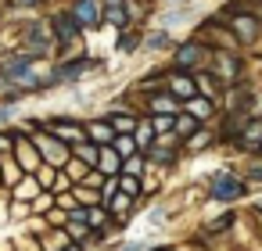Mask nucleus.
<instances>
[{"label":"nucleus","mask_w":262,"mask_h":251,"mask_svg":"<svg viewBox=\"0 0 262 251\" xmlns=\"http://www.w3.org/2000/svg\"><path fill=\"white\" fill-rule=\"evenodd\" d=\"M47 72H51V86H54V94H58V90H76V86H83V83H90V79L108 76V61H104L101 54L79 47V51H72L69 58L47 61Z\"/></svg>","instance_id":"nucleus-1"},{"label":"nucleus","mask_w":262,"mask_h":251,"mask_svg":"<svg viewBox=\"0 0 262 251\" xmlns=\"http://www.w3.org/2000/svg\"><path fill=\"white\" fill-rule=\"evenodd\" d=\"M11 29V47L36 58V61H54V36H51V22H47V11L43 15H22V18H11L8 22Z\"/></svg>","instance_id":"nucleus-2"},{"label":"nucleus","mask_w":262,"mask_h":251,"mask_svg":"<svg viewBox=\"0 0 262 251\" xmlns=\"http://www.w3.org/2000/svg\"><path fill=\"white\" fill-rule=\"evenodd\" d=\"M201 187H205V201L208 204H219V208H226V204H237V201H248L251 194H255V187L244 179V172H241V165H219V169H212L205 179H201Z\"/></svg>","instance_id":"nucleus-3"},{"label":"nucleus","mask_w":262,"mask_h":251,"mask_svg":"<svg viewBox=\"0 0 262 251\" xmlns=\"http://www.w3.org/2000/svg\"><path fill=\"white\" fill-rule=\"evenodd\" d=\"M215 8L226 15V22H230V29H233V36H237V43L251 54V51L262 43V18H258V11H255V8H244L241 0H219Z\"/></svg>","instance_id":"nucleus-4"},{"label":"nucleus","mask_w":262,"mask_h":251,"mask_svg":"<svg viewBox=\"0 0 262 251\" xmlns=\"http://www.w3.org/2000/svg\"><path fill=\"white\" fill-rule=\"evenodd\" d=\"M47 22H51V36H54V58H69L72 51L83 47L86 33H83V26L72 18V11H69L65 0H58V4L47 11Z\"/></svg>","instance_id":"nucleus-5"},{"label":"nucleus","mask_w":262,"mask_h":251,"mask_svg":"<svg viewBox=\"0 0 262 251\" xmlns=\"http://www.w3.org/2000/svg\"><path fill=\"white\" fill-rule=\"evenodd\" d=\"M169 69H180V72H201V69H208V61H212V47L201 40V36H194V33H183L180 40H176V47L169 51Z\"/></svg>","instance_id":"nucleus-6"},{"label":"nucleus","mask_w":262,"mask_h":251,"mask_svg":"<svg viewBox=\"0 0 262 251\" xmlns=\"http://www.w3.org/2000/svg\"><path fill=\"white\" fill-rule=\"evenodd\" d=\"M194 36H201L212 51H244L241 43H237V36H233V29H230V22H226V15L212 4L208 11H205V18L190 29Z\"/></svg>","instance_id":"nucleus-7"},{"label":"nucleus","mask_w":262,"mask_h":251,"mask_svg":"<svg viewBox=\"0 0 262 251\" xmlns=\"http://www.w3.org/2000/svg\"><path fill=\"white\" fill-rule=\"evenodd\" d=\"M205 0H198V4H172V8H155L147 15V26H162V29H172V33H187L194 29L201 18H205Z\"/></svg>","instance_id":"nucleus-8"},{"label":"nucleus","mask_w":262,"mask_h":251,"mask_svg":"<svg viewBox=\"0 0 262 251\" xmlns=\"http://www.w3.org/2000/svg\"><path fill=\"white\" fill-rule=\"evenodd\" d=\"M208 69L223 79V86H233V83L255 76V61H251L248 51H212ZM255 79H258V76H255Z\"/></svg>","instance_id":"nucleus-9"},{"label":"nucleus","mask_w":262,"mask_h":251,"mask_svg":"<svg viewBox=\"0 0 262 251\" xmlns=\"http://www.w3.org/2000/svg\"><path fill=\"white\" fill-rule=\"evenodd\" d=\"M43 129L54 133L58 140H65L69 147L86 140V111H54V115H40Z\"/></svg>","instance_id":"nucleus-10"},{"label":"nucleus","mask_w":262,"mask_h":251,"mask_svg":"<svg viewBox=\"0 0 262 251\" xmlns=\"http://www.w3.org/2000/svg\"><path fill=\"white\" fill-rule=\"evenodd\" d=\"M65 4H69L72 18L83 26L86 36L104 33V0H65Z\"/></svg>","instance_id":"nucleus-11"},{"label":"nucleus","mask_w":262,"mask_h":251,"mask_svg":"<svg viewBox=\"0 0 262 251\" xmlns=\"http://www.w3.org/2000/svg\"><path fill=\"white\" fill-rule=\"evenodd\" d=\"M33 140H36V147H40V158H43V165H51V169H65V165L72 162V147H69L65 140H58L54 133H47V129H36V133H33Z\"/></svg>","instance_id":"nucleus-12"},{"label":"nucleus","mask_w":262,"mask_h":251,"mask_svg":"<svg viewBox=\"0 0 262 251\" xmlns=\"http://www.w3.org/2000/svg\"><path fill=\"white\" fill-rule=\"evenodd\" d=\"M137 97V108L144 115H176L183 104L169 94V86H158V90H147V94H133Z\"/></svg>","instance_id":"nucleus-13"},{"label":"nucleus","mask_w":262,"mask_h":251,"mask_svg":"<svg viewBox=\"0 0 262 251\" xmlns=\"http://www.w3.org/2000/svg\"><path fill=\"white\" fill-rule=\"evenodd\" d=\"M176 40H180V33H172V29H162V26H147L144 29V58H169V51L176 47Z\"/></svg>","instance_id":"nucleus-14"},{"label":"nucleus","mask_w":262,"mask_h":251,"mask_svg":"<svg viewBox=\"0 0 262 251\" xmlns=\"http://www.w3.org/2000/svg\"><path fill=\"white\" fill-rule=\"evenodd\" d=\"M248 119L251 115H244V111H219V119H215V136H219V147H233L237 144V136L244 133V126H248Z\"/></svg>","instance_id":"nucleus-15"},{"label":"nucleus","mask_w":262,"mask_h":251,"mask_svg":"<svg viewBox=\"0 0 262 251\" xmlns=\"http://www.w3.org/2000/svg\"><path fill=\"white\" fill-rule=\"evenodd\" d=\"M144 29H147V22H137V26L115 33V36H112L115 58H140V51H144Z\"/></svg>","instance_id":"nucleus-16"},{"label":"nucleus","mask_w":262,"mask_h":251,"mask_svg":"<svg viewBox=\"0 0 262 251\" xmlns=\"http://www.w3.org/2000/svg\"><path fill=\"white\" fill-rule=\"evenodd\" d=\"M212 151H219L215 126H201L194 136H187V140H183V154H187V162H194V158H205V154H212Z\"/></svg>","instance_id":"nucleus-17"},{"label":"nucleus","mask_w":262,"mask_h":251,"mask_svg":"<svg viewBox=\"0 0 262 251\" xmlns=\"http://www.w3.org/2000/svg\"><path fill=\"white\" fill-rule=\"evenodd\" d=\"M11 154H15V162H18V165H22L26 172H36V169L43 165L36 140H33L29 133H18V129H15V147H11Z\"/></svg>","instance_id":"nucleus-18"},{"label":"nucleus","mask_w":262,"mask_h":251,"mask_svg":"<svg viewBox=\"0 0 262 251\" xmlns=\"http://www.w3.org/2000/svg\"><path fill=\"white\" fill-rule=\"evenodd\" d=\"M165 86H169V94L180 101V104H187L190 97H198V83H194V72H180V69H169V79H165Z\"/></svg>","instance_id":"nucleus-19"},{"label":"nucleus","mask_w":262,"mask_h":251,"mask_svg":"<svg viewBox=\"0 0 262 251\" xmlns=\"http://www.w3.org/2000/svg\"><path fill=\"white\" fill-rule=\"evenodd\" d=\"M183 111H190L201 126H215V119H219V111H223V104L219 101H212V97H190L187 104H183Z\"/></svg>","instance_id":"nucleus-20"},{"label":"nucleus","mask_w":262,"mask_h":251,"mask_svg":"<svg viewBox=\"0 0 262 251\" xmlns=\"http://www.w3.org/2000/svg\"><path fill=\"white\" fill-rule=\"evenodd\" d=\"M115 136H119L115 126H112L101 111H90V115H86V140H94V144H101V147H112Z\"/></svg>","instance_id":"nucleus-21"},{"label":"nucleus","mask_w":262,"mask_h":251,"mask_svg":"<svg viewBox=\"0 0 262 251\" xmlns=\"http://www.w3.org/2000/svg\"><path fill=\"white\" fill-rule=\"evenodd\" d=\"M58 4V0H0V8L8 11V18H22V15H43Z\"/></svg>","instance_id":"nucleus-22"},{"label":"nucleus","mask_w":262,"mask_h":251,"mask_svg":"<svg viewBox=\"0 0 262 251\" xmlns=\"http://www.w3.org/2000/svg\"><path fill=\"white\" fill-rule=\"evenodd\" d=\"M194 83H198V94H201V97H212V101H219V104H223V94H226V86H223V79H219L212 69H201V72H194Z\"/></svg>","instance_id":"nucleus-23"},{"label":"nucleus","mask_w":262,"mask_h":251,"mask_svg":"<svg viewBox=\"0 0 262 251\" xmlns=\"http://www.w3.org/2000/svg\"><path fill=\"white\" fill-rule=\"evenodd\" d=\"M40 190H43V187H40L36 172H26V176H22V179H18L11 190H8V194H11V201H26V204H29V201H33Z\"/></svg>","instance_id":"nucleus-24"},{"label":"nucleus","mask_w":262,"mask_h":251,"mask_svg":"<svg viewBox=\"0 0 262 251\" xmlns=\"http://www.w3.org/2000/svg\"><path fill=\"white\" fill-rule=\"evenodd\" d=\"M22 176H26V169L15 162V154H0V183H4V187L11 190Z\"/></svg>","instance_id":"nucleus-25"},{"label":"nucleus","mask_w":262,"mask_h":251,"mask_svg":"<svg viewBox=\"0 0 262 251\" xmlns=\"http://www.w3.org/2000/svg\"><path fill=\"white\" fill-rule=\"evenodd\" d=\"M40 244H43V251H65L72 244V237L65 226H51L47 233H40Z\"/></svg>","instance_id":"nucleus-26"},{"label":"nucleus","mask_w":262,"mask_h":251,"mask_svg":"<svg viewBox=\"0 0 262 251\" xmlns=\"http://www.w3.org/2000/svg\"><path fill=\"white\" fill-rule=\"evenodd\" d=\"M133 136H137V144H140V151H147L155 140H158V129H155V122H151V115H140V122H137V129H133Z\"/></svg>","instance_id":"nucleus-27"},{"label":"nucleus","mask_w":262,"mask_h":251,"mask_svg":"<svg viewBox=\"0 0 262 251\" xmlns=\"http://www.w3.org/2000/svg\"><path fill=\"white\" fill-rule=\"evenodd\" d=\"M72 158H79V162H86L90 169H97V162H101V144L83 140V144H76V147H72Z\"/></svg>","instance_id":"nucleus-28"},{"label":"nucleus","mask_w":262,"mask_h":251,"mask_svg":"<svg viewBox=\"0 0 262 251\" xmlns=\"http://www.w3.org/2000/svg\"><path fill=\"white\" fill-rule=\"evenodd\" d=\"M97 169H101L104 176H122V158H119V151H115V147H101Z\"/></svg>","instance_id":"nucleus-29"},{"label":"nucleus","mask_w":262,"mask_h":251,"mask_svg":"<svg viewBox=\"0 0 262 251\" xmlns=\"http://www.w3.org/2000/svg\"><path fill=\"white\" fill-rule=\"evenodd\" d=\"M112 147L119 151V158L126 162V158H133V154H140V144H137V136L133 133H119L115 140H112Z\"/></svg>","instance_id":"nucleus-30"},{"label":"nucleus","mask_w":262,"mask_h":251,"mask_svg":"<svg viewBox=\"0 0 262 251\" xmlns=\"http://www.w3.org/2000/svg\"><path fill=\"white\" fill-rule=\"evenodd\" d=\"M241 172L255 190H262V158H241Z\"/></svg>","instance_id":"nucleus-31"},{"label":"nucleus","mask_w":262,"mask_h":251,"mask_svg":"<svg viewBox=\"0 0 262 251\" xmlns=\"http://www.w3.org/2000/svg\"><path fill=\"white\" fill-rule=\"evenodd\" d=\"M198 129H201V122H198V119H194L190 111H180V115H176V129H172V133H176L180 140H187V136H194Z\"/></svg>","instance_id":"nucleus-32"},{"label":"nucleus","mask_w":262,"mask_h":251,"mask_svg":"<svg viewBox=\"0 0 262 251\" xmlns=\"http://www.w3.org/2000/svg\"><path fill=\"white\" fill-rule=\"evenodd\" d=\"M122 172H129V176H147V172H151V165H147V154L140 151V154L126 158V162H122Z\"/></svg>","instance_id":"nucleus-33"},{"label":"nucleus","mask_w":262,"mask_h":251,"mask_svg":"<svg viewBox=\"0 0 262 251\" xmlns=\"http://www.w3.org/2000/svg\"><path fill=\"white\" fill-rule=\"evenodd\" d=\"M29 208H33V215H47V212L54 208V194H51V190H40V194L29 201Z\"/></svg>","instance_id":"nucleus-34"},{"label":"nucleus","mask_w":262,"mask_h":251,"mask_svg":"<svg viewBox=\"0 0 262 251\" xmlns=\"http://www.w3.org/2000/svg\"><path fill=\"white\" fill-rule=\"evenodd\" d=\"M15 251H43L36 233H15Z\"/></svg>","instance_id":"nucleus-35"},{"label":"nucleus","mask_w":262,"mask_h":251,"mask_svg":"<svg viewBox=\"0 0 262 251\" xmlns=\"http://www.w3.org/2000/svg\"><path fill=\"white\" fill-rule=\"evenodd\" d=\"M72 190H76L79 204H101V190H94V187H83V183H76Z\"/></svg>","instance_id":"nucleus-36"},{"label":"nucleus","mask_w":262,"mask_h":251,"mask_svg":"<svg viewBox=\"0 0 262 251\" xmlns=\"http://www.w3.org/2000/svg\"><path fill=\"white\" fill-rule=\"evenodd\" d=\"M180 111H183V108H180ZM180 111H176V115H180ZM176 115H151V122H155L158 136H162V133H172V129H176Z\"/></svg>","instance_id":"nucleus-37"},{"label":"nucleus","mask_w":262,"mask_h":251,"mask_svg":"<svg viewBox=\"0 0 262 251\" xmlns=\"http://www.w3.org/2000/svg\"><path fill=\"white\" fill-rule=\"evenodd\" d=\"M65 172L72 176V183H83V179H86V172H90V165H86V162H79V158H72V162L65 165Z\"/></svg>","instance_id":"nucleus-38"},{"label":"nucleus","mask_w":262,"mask_h":251,"mask_svg":"<svg viewBox=\"0 0 262 251\" xmlns=\"http://www.w3.org/2000/svg\"><path fill=\"white\" fill-rule=\"evenodd\" d=\"M58 172H61V169L40 165V169H36V179H40V187H43V190H54V179H58Z\"/></svg>","instance_id":"nucleus-39"},{"label":"nucleus","mask_w":262,"mask_h":251,"mask_svg":"<svg viewBox=\"0 0 262 251\" xmlns=\"http://www.w3.org/2000/svg\"><path fill=\"white\" fill-rule=\"evenodd\" d=\"M54 204L65 208V212H76L79 208V197H76V190H65V194H54Z\"/></svg>","instance_id":"nucleus-40"},{"label":"nucleus","mask_w":262,"mask_h":251,"mask_svg":"<svg viewBox=\"0 0 262 251\" xmlns=\"http://www.w3.org/2000/svg\"><path fill=\"white\" fill-rule=\"evenodd\" d=\"M8 208H11V222H26V219L33 215V208H29L26 201H11Z\"/></svg>","instance_id":"nucleus-41"},{"label":"nucleus","mask_w":262,"mask_h":251,"mask_svg":"<svg viewBox=\"0 0 262 251\" xmlns=\"http://www.w3.org/2000/svg\"><path fill=\"white\" fill-rule=\"evenodd\" d=\"M11 147H15V129L0 126V154H11Z\"/></svg>","instance_id":"nucleus-42"},{"label":"nucleus","mask_w":262,"mask_h":251,"mask_svg":"<svg viewBox=\"0 0 262 251\" xmlns=\"http://www.w3.org/2000/svg\"><path fill=\"white\" fill-rule=\"evenodd\" d=\"M47 222H51V226H65V222H69V212H65V208H58V204H54V208H51V212H47Z\"/></svg>","instance_id":"nucleus-43"},{"label":"nucleus","mask_w":262,"mask_h":251,"mask_svg":"<svg viewBox=\"0 0 262 251\" xmlns=\"http://www.w3.org/2000/svg\"><path fill=\"white\" fill-rule=\"evenodd\" d=\"M158 8H172V4H198V0H155Z\"/></svg>","instance_id":"nucleus-44"},{"label":"nucleus","mask_w":262,"mask_h":251,"mask_svg":"<svg viewBox=\"0 0 262 251\" xmlns=\"http://www.w3.org/2000/svg\"><path fill=\"white\" fill-rule=\"evenodd\" d=\"M122 4H133V0H104V8H122ZM137 8V4H133Z\"/></svg>","instance_id":"nucleus-45"},{"label":"nucleus","mask_w":262,"mask_h":251,"mask_svg":"<svg viewBox=\"0 0 262 251\" xmlns=\"http://www.w3.org/2000/svg\"><path fill=\"white\" fill-rule=\"evenodd\" d=\"M65 251H90V244H76V240H72V244H69Z\"/></svg>","instance_id":"nucleus-46"},{"label":"nucleus","mask_w":262,"mask_h":251,"mask_svg":"<svg viewBox=\"0 0 262 251\" xmlns=\"http://www.w3.org/2000/svg\"><path fill=\"white\" fill-rule=\"evenodd\" d=\"M0 187H4V183H0Z\"/></svg>","instance_id":"nucleus-47"}]
</instances>
